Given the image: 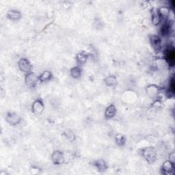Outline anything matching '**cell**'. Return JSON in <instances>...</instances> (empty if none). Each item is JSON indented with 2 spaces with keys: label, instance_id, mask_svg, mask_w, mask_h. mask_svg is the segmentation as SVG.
I'll return each instance as SVG.
<instances>
[{
  "label": "cell",
  "instance_id": "cell-9",
  "mask_svg": "<svg viewBox=\"0 0 175 175\" xmlns=\"http://www.w3.org/2000/svg\"><path fill=\"white\" fill-rule=\"evenodd\" d=\"M162 173L164 174H172L174 173V166L173 164L170 161H165L161 167Z\"/></svg>",
  "mask_w": 175,
  "mask_h": 175
},
{
  "label": "cell",
  "instance_id": "cell-12",
  "mask_svg": "<svg viewBox=\"0 0 175 175\" xmlns=\"http://www.w3.org/2000/svg\"><path fill=\"white\" fill-rule=\"evenodd\" d=\"M20 12L16 10H9L7 13V17L9 19L12 21H17L21 18Z\"/></svg>",
  "mask_w": 175,
  "mask_h": 175
},
{
  "label": "cell",
  "instance_id": "cell-8",
  "mask_svg": "<svg viewBox=\"0 0 175 175\" xmlns=\"http://www.w3.org/2000/svg\"><path fill=\"white\" fill-rule=\"evenodd\" d=\"M44 108H45V106H44L43 103L42 102V101H40V100H36V101L33 103L32 112L34 114H40L43 113V112L44 111Z\"/></svg>",
  "mask_w": 175,
  "mask_h": 175
},
{
  "label": "cell",
  "instance_id": "cell-2",
  "mask_svg": "<svg viewBox=\"0 0 175 175\" xmlns=\"http://www.w3.org/2000/svg\"><path fill=\"white\" fill-rule=\"evenodd\" d=\"M6 120L10 124L17 125L21 122V118L18 114L14 113V112H10V113H8V114L6 115Z\"/></svg>",
  "mask_w": 175,
  "mask_h": 175
},
{
  "label": "cell",
  "instance_id": "cell-17",
  "mask_svg": "<svg viewBox=\"0 0 175 175\" xmlns=\"http://www.w3.org/2000/svg\"><path fill=\"white\" fill-rule=\"evenodd\" d=\"M95 165L99 172H104L107 169V165H106L105 162L104 160H102V159L96 161L95 163Z\"/></svg>",
  "mask_w": 175,
  "mask_h": 175
},
{
  "label": "cell",
  "instance_id": "cell-22",
  "mask_svg": "<svg viewBox=\"0 0 175 175\" xmlns=\"http://www.w3.org/2000/svg\"><path fill=\"white\" fill-rule=\"evenodd\" d=\"M116 142L118 145H123L124 142H125V137L123 135H121V134H118V135H117L116 137Z\"/></svg>",
  "mask_w": 175,
  "mask_h": 175
},
{
  "label": "cell",
  "instance_id": "cell-16",
  "mask_svg": "<svg viewBox=\"0 0 175 175\" xmlns=\"http://www.w3.org/2000/svg\"><path fill=\"white\" fill-rule=\"evenodd\" d=\"M105 83L108 86L112 87V86H114L116 85L117 79L115 76H112V75L108 76V77L105 78Z\"/></svg>",
  "mask_w": 175,
  "mask_h": 175
},
{
  "label": "cell",
  "instance_id": "cell-6",
  "mask_svg": "<svg viewBox=\"0 0 175 175\" xmlns=\"http://www.w3.org/2000/svg\"><path fill=\"white\" fill-rule=\"evenodd\" d=\"M51 159L53 163L55 165H60L64 162V154L62 152L57 151L53 153Z\"/></svg>",
  "mask_w": 175,
  "mask_h": 175
},
{
  "label": "cell",
  "instance_id": "cell-19",
  "mask_svg": "<svg viewBox=\"0 0 175 175\" xmlns=\"http://www.w3.org/2000/svg\"><path fill=\"white\" fill-rule=\"evenodd\" d=\"M87 55L84 53H79L76 56V60L78 64H83L87 60Z\"/></svg>",
  "mask_w": 175,
  "mask_h": 175
},
{
  "label": "cell",
  "instance_id": "cell-23",
  "mask_svg": "<svg viewBox=\"0 0 175 175\" xmlns=\"http://www.w3.org/2000/svg\"><path fill=\"white\" fill-rule=\"evenodd\" d=\"M169 91H170V92L173 94V95L174 92V79H172V80L170 81V86H169Z\"/></svg>",
  "mask_w": 175,
  "mask_h": 175
},
{
  "label": "cell",
  "instance_id": "cell-15",
  "mask_svg": "<svg viewBox=\"0 0 175 175\" xmlns=\"http://www.w3.org/2000/svg\"><path fill=\"white\" fill-rule=\"evenodd\" d=\"M82 70L79 67H73L71 68V75L75 79H78L81 76H82Z\"/></svg>",
  "mask_w": 175,
  "mask_h": 175
},
{
  "label": "cell",
  "instance_id": "cell-11",
  "mask_svg": "<svg viewBox=\"0 0 175 175\" xmlns=\"http://www.w3.org/2000/svg\"><path fill=\"white\" fill-rule=\"evenodd\" d=\"M146 92H147L148 95L152 98H154L157 96L159 93V88L157 86L155 85H151L147 87L146 89Z\"/></svg>",
  "mask_w": 175,
  "mask_h": 175
},
{
  "label": "cell",
  "instance_id": "cell-10",
  "mask_svg": "<svg viewBox=\"0 0 175 175\" xmlns=\"http://www.w3.org/2000/svg\"><path fill=\"white\" fill-rule=\"evenodd\" d=\"M116 113V107L114 105H109L105 109V116L107 119H111V118L114 117Z\"/></svg>",
  "mask_w": 175,
  "mask_h": 175
},
{
  "label": "cell",
  "instance_id": "cell-4",
  "mask_svg": "<svg viewBox=\"0 0 175 175\" xmlns=\"http://www.w3.org/2000/svg\"><path fill=\"white\" fill-rule=\"evenodd\" d=\"M39 81V77L32 73H27L26 77V83L27 86L34 88Z\"/></svg>",
  "mask_w": 175,
  "mask_h": 175
},
{
  "label": "cell",
  "instance_id": "cell-18",
  "mask_svg": "<svg viewBox=\"0 0 175 175\" xmlns=\"http://www.w3.org/2000/svg\"><path fill=\"white\" fill-rule=\"evenodd\" d=\"M171 31V26L170 23H165L162 26L161 28V34L163 36H168L170 33Z\"/></svg>",
  "mask_w": 175,
  "mask_h": 175
},
{
  "label": "cell",
  "instance_id": "cell-14",
  "mask_svg": "<svg viewBox=\"0 0 175 175\" xmlns=\"http://www.w3.org/2000/svg\"><path fill=\"white\" fill-rule=\"evenodd\" d=\"M51 77H52L51 73H50L49 71H46L45 72H43V73L40 75L39 77V79L40 82H46L51 79Z\"/></svg>",
  "mask_w": 175,
  "mask_h": 175
},
{
  "label": "cell",
  "instance_id": "cell-20",
  "mask_svg": "<svg viewBox=\"0 0 175 175\" xmlns=\"http://www.w3.org/2000/svg\"><path fill=\"white\" fill-rule=\"evenodd\" d=\"M64 135L67 137V139L69 140L70 142H73L75 139V136L74 133L70 130H66L64 131Z\"/></svg>",
  "mask_w": 175,
  "mask_h": 175
},
{
  "label": "cell",
  "instance_id": "cell-21",
  "mask_svg": "<svg viewBox=\"0 0 175 175\" xmlns=\"http://www.w3.org/2000/svg\"><path fill=\"white\" fill-rule=\"evenodd\" d=\"M161 21V17H159V15L158 14V12H154L153 14V17H152V22L155 25V26H157L159 23V22Z\"/></svg>",
  "mask_w": 175,
  "mask_h": 175
},
{
  "label": "cell",
  "instance_id": "cell-1",
  "mask_svg": "<svg viewBox=\"0 0 175 175\" xmlns=\"http://www.w3.org/2000/svg\"><path fill=\"white\" fill-rule=\"evenodd\" d=\"M142 156L149 163L154 162L157 157V153L153 147H147L142 150Z\"/></svg>",
  "mask_w": 175,
  "mask_h": 175
},
{
  "label": "cell",
  "instance_id": "cell-13",
  "mask_svg": "<svg viewBox=\"0 0 175 175\" xmlns=\"http://www.w3.org/2000/svg\"><path fill=\"white\" fill-rule=\"evenodd\" d=\"M158 14L161 18H164L165 19L169 17L170 9L166 6H162L158 10Z\"/></svg>",
  "mask_w": 175,
  "mask_h": 175
},
{
  "label": "cell",
  "instance_id": "cell-7",
  "mask_svg": "<svg viewBox=\"0 0 175 175\" xmlns=\"http://www.w3.org/2000/svg\"><path fill=\"white\" fill-rule=\"evenodd\" d=\"M150 41H151L153 48L155 51H160L161 49V40L159 36L153 35L150 37Z\"/></svg>",
  "mask_w": 175,
  "mask_h": 175
},
{
  "label": "cell",
  "instance_id": "cell-5",
  "mask_svg": "<svg viewBox=\"0 0 175 175\" xmlns=\"http://www.w3.org/2000/svg\"><path fill=\"white\" fill-rule=\"evenodd\" d=\"M165 60L168 64L170 65H174V59H175V54L173 48L168 47L165 51Z\"/></svg>",
  "mask_w": 175,
  "mask_h": 175
},
{
  "label": "cell",
  "instance_id": "cell-3",
  "mask_svg": "<svg viewBox=\"0 0 175 175\" xmlns=\"http://www.w3.org/2000/svg\"><path fill=\"white\" fill-rule=\"evenodd\" d=\"M18 65L20 70L27 74L30 73L31 70H32V65H31L30 61L26 58L20 59V60L18 61Z\"/></svg>",
  "mask_w": 175,
  "mask_h": 175
},
{
  "label": "cell",
  "instance_id": "cell-24",
  "mask_svg": "<svg viewBox=\"0 0 175 175\" xmlns=\"http://www.w3.org/2000/svg\"><path fill=\"white\" fill-rule=\"evenodd\" d=\"M170 161L174 164V153H172L170 155Z\"/></svg>",
  "mask_w": 175,
  "mask_h": 175
}]
</instances>
